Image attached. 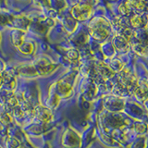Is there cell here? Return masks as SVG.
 <instances>
[{
	"label": "cell",
	"instance_id": "2",
	"mask_svg": "<svg viewBox=\"0 0 148 148\" xmlns=\"http://www.w3.org/2000/svg\"><path fill=\"white\" fill-rule=\"evenodd\" d=\"M91 32H92V36H94L95 38L98 39V40L106 39L109 34L108 29L103 27V26H101L100 24H97L96 26H95L94 28H92V29L91 30Z\"/></svg>",
	"mask_w": 148,
	"mask_h": 148
},
{
	"label": "cell",
	"instance_id": "4",
	"mask_svg": "<svg viewBox=\"0 0 148 148\" xmlns=\"http://www.w3.org/2000/svg\"><path fill=\"white\" fill-rule=\"evenodd\" d=\"M132 25L135 28H145L148 22V18L143 15H135L132 18Z\"/></svg>",
	"mask_w": 148,
	"mask_h": 148
},
{
	"label": "cell",
	"instance_id": "1",
	"mask_svg": "<svg viewBox=\"0 0 148 148\" xmlns=\"http://www.w3.org/2000/svg\"><path fill=\"white\" fill-rule=\"evenodd\" d=\"M92 7L85 3L76 5L72 8V15L79 21H85L91 16Z\"/></svg>",
	"mask_w": 148,
	"mask_h": 148
},
{
	"label": "cell",
	"instance_id": "5",
	"mask_svg": "<svg viewBox=\"0 0 148 148\" xmlns=\"http://www.w3.org/2000/svg\"><path fill=\"white\" fill-rule=\"evenodd\" d=\"M58 92L64 97H68L71 95L72 92V87L67 82H59L58 85Z\"/></svg>",
	"mask_w": 148,
	"mask_h": 148
},
{
	"label": "cell",
	"instance_id": "3",
	"mask_svg": "<svg viewBox=\"0 0 148 148\" xmlns=\"http://www.w3.org/2000/svg\"><path fill=\"white\" fill-rule=\"evenodd\" d=\"M134 95H136L138 99L145 101L148 98V86L146 84H137L136 89L134 90Z\"/></svg>",
	"mask_w": 148,
	"mask_h": 148
}]
</instances>
